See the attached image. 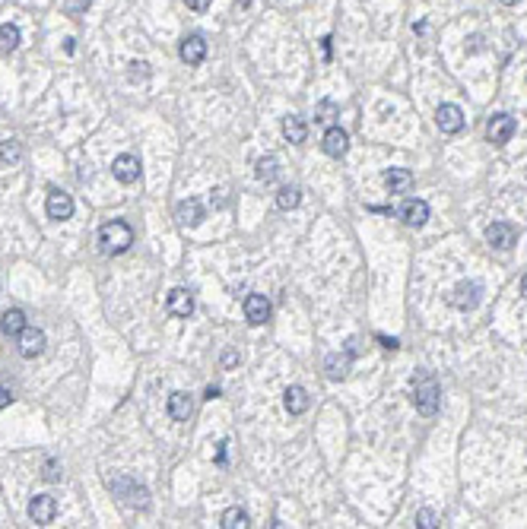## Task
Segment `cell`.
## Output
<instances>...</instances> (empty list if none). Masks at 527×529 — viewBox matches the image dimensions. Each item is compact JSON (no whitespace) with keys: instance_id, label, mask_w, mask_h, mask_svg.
I'll list each match as a JSON object with an SVG mask.
<instances>
[{"instance_id":"74e56055","label":"cell","mask_w":527,"mask_h":529,"mask_svg":"<svg viewBox=\"0 0 527 529\" xmlns=\"http://www.w3.org/2000/svg\"><path fill=\"white\" fill-rule=\"evenodd\" d=\"M378 343H381L384 349H397V339H388V336H378Z\"/></svg>"},{"instance_id":"cb8c5ba5","label":"cell","mask_w":527,"mask_h":529,"mask_svg":"<svg viewBox=\"0 0 527 529\" xmlns=\"http://www.w3.org/2000/svg\"><path fill=\"white\" fill-rule=\"evenodd\" d=\"M305 409H309V393H305V387H289L286 390V412L289 415H302Z\"/></svg>"},{"instance_id":"d6986e66","label":"cell","mask_w":527,"mask_h":529,"mask_svg":"<svg viewBox=\"0 0 527 529\" xmlns=\"http://www.w3.org/2000/svg\"><path fill=\"white\" fill-rule=\"evenodd\" d=\"M169 415L175 418V422H188L191 415H194V400H191V393H172L169 396Z\"/></svg>"},{"instance_id":"7bdbcfd3","label":"cell","mask_w":527,"mask_h":529,"mask_svg":"<svg viewBox=\"0 0 527 529\" xmlns=\"http://www.w3.org/2000/svg\"><path fill=\"white\" fill-rule=\"evenodd\" d=\"M499 3H505V7H515V3H518V0H499Z\"/></svg>"},{"instance_id":"277c9868","label":"cell","mask_w":527,"mask_h":529,"mask_svg":"<svg viewBox=\"0 0 527 529\" xmlns=\"http://www.w3.org/2000/svg\"><path fill=\"white\" fill-rule=\"evenodd\" d=\"M353 355H356V343H349L343 352H334V355H327V361H324V371H327V377L331 380H343L349 374V365H353Z\"/></svg>"},{"instance_id":"2e32d148","label":"cell","mask_w":527,"mask_h":529,"mask_svg":"<svg viewBox=\"0 0 527 529\" xmlns=\"http://www.w3.org/2000/svg\"><path fill=\"white\" fill-rule=\"evenodd\" d=\"M166 307L172 317H191L194 314V298H191L188 289H172L166 298Z\"/></svg>"},{"instance_id":"44dd1931","label":"cell","mask_w":527,"mask_h":529,"mask_svg":"<svg viewBox=\"0 0 527 529\" xmlns=\"http://www.w3.org/2000/svg\"><path fill=\"white\" fill-rule=\"evenodd\" d=\"M26 327H29V323H26L23 307H10V311H3V317H0V330L7 336H19Z\"/></svg>"},{"instance_id":"3957f363","label":"cell","mask_w":527,"mask_h":529,"mask_svg":"<svg viewBox=\"0 0 527 529\" xmlns=\"http://www.w3.org/2000/svg\"><path fill=\"white\" fill-rule=\"evenodd\" d=\"M105 485L112 488L114 494H118L124 504H130V507H150V492H146L144 485H137V482H130L128 476H108L105 478Z\"/></svg>"},{"instance_id":"9a60e30c","label":"cell","mask_w":527,"mask_h":529,"mask_svg":"<svg viewBox=\"0 0 527 529\" xmlns=\"http://www.w3.org/2000/svg\"><path fill=\"white\" fill-rule=\"evenodd\" d=\"M178 54H181V60H184L188 67H197V64H204V57H207V42L200 35H188L184 42H181Z\"/></svg>"},{"instance_id":"7402d4cb","label":"cell","mask_w":527,"mask_h":529,"mask_svg":"<svg viewBox=\"0 0 527 529\" xmlns=\"http://www.w3.org/2000/svg\"><path fill=\"white\" fill-rule=\"evenodd\" d=\"M283 136H286L289 143H305V136H309V127H305V120L302 118H295V114H286L283 118Z\"/></svg>"},{"instance_id":"5b68a950","label":"cell","mask_w":527,"mask_h":529,"mask_svg":"<svg viewBox=\"0 0 527 529\" xmlns=\"http://www.w3.org/2000/svg\"><path fill=\"white\" fill-rule=\"evenodd\" d=\"M58 517V501L51 494H35L29 501V520L38 523V526H48V523Z\"/></svg>"},{"instance_id":"484cf974","label":"cell","mask_w":527,"mask_h":529,"mask_svg":"<svg viewBox=\"0 0 527 529\" xmlns=\"http://www.w3.org/2000/svg\"><path fill=\"white\" fill-rule=\"evenodd\" d=\"M223 529H248L251 526V520H248V514L241 510V507H229L226 514H223V523H219Z\"/></svg>"},{"instance_id":"e0dca14e","label":"cell","mask_w":527,"mask_h":529,"mask_svg":"<svg viewBox=\"0 0 527 529\" xmlns=\"http://www.w3.org/2000/svg\"><path fill=\"white\" fill-rule=\"evenodd\" d=\"M175 219H178V225H188V228L200 225L204 222V206H200V200H181L178 209H175Z\"/></svg>"},{"instance_id":"8d00e7d4","label":"cell","mask_w":527,"mask_h":529,"mask_svg":"<svg viewBox=\"0 0 527 529\" xmlns=\"http://www.w3.org/2000/svg\"><path fill=\"white\" fill-rule=\"evenodd\" d=\"M321 54L324 60H331V38H321Z\"/></svg>"},{"instance_id":"b9f144b4","label":"cell","mask_w":527,"mask_h":529,"mask_svg":"<svg viewBox=\"0 0 527 529\" xmlns=\"http://www.w3.org/2000/svg\"><path fill=\"white\" fill-rule=\"evenodd\" d=\"M521 295L527 298V273H524V279H521Z\"/></svg>"},{"instance_id":"52a82bcc","label":"cell","mask_w":527,"mask_h":529,"mask_svg":"<svg viewBox=\"0 0 527 529\" xmlns=\"http://www.w3.org/2000/svg\"><path fill=\"white\" fill-rule=\"evenodd\" d=\"M435 124L442 134H460L464 130V111H460L458 105H438Z\"/></svg>"},{"instance_id":"5bb4252c","label":"cell","mask_w":527,"mask_h":529,"mask_svg":"<svg viewBox=\"0 0 527 529\" xmlns=\"http://www.w3.org/2000/svg\"><path fill=\"white\" fill-rule=\"evenodd\" d=\"M321 146H324V152H327L331 159H343V156H347V150H349L347 130H340V127H327V134H324Z\"/></svg>"},{"instance_id":"8992f818","label":"cell","mask_w":527,"mask_h":529,"mask_svg":"<svg viewBox=\"0 0 527 529\" xmlns=\"http://www.w3.org/2000/svg\"><path fill=\"white\" fill-rule=\"evenodd\" d=\"M480 295H483V285L480 283H458V289L451 292V305L458 311H474L480 305Z\"/></svg>"},{"instance_id":"836d02e7","label":"cell","mask_w":527,"mask_h":529,"mask_svg":"<svg viewBox=\"0 0 527 529\" xmlns=\"http://www.w3.org/2000/svg\"><path fill=\"white\" fill-rule=\"evenodd\" d=\"M10 403H13V393H10V390L0 384V409H7Z\"/></svg>"},{"instance_id":"e575fe53","label":"cell","mask_w":527,"mask_h":529,"mask_svg":"<svg viewBox=\"0 0 527 529\" xmlns=\"http://www.w3.org/2000/svg\"><path fill=\"white\" fill-rule=\"evenodd\" d=\"M45 478H48V482H54V478H58V463H54V460L45 463Z\"/></svg>"},{"instance_id":"ffe728a7","label":"cell","mask_w":527,"mask_h":529,"mask_svg":"<svg viewBox=\"0 0 527 529\" xmlns=\"http://www.w3.org/2000/svg\"><path fill=\"white\" fill-rule=\"evenodd\" d=\"M384 187L391 190V194H407L410 187H413V174L407 168H388L384 172Z\"/></svg>"},{"instance_id":"30bf717a","label":"cell","mask_w":527,"mask_h":529,"mask_svg":"<svg viewBox=\"0 0 527 529\" xmlns=\"http://www.w3.org/2000/svg\"><path fill=\"white\" fill-rule=\"evenodd\" d=\"M45 209H48V219H54V222H64V219L74 216V197L64 194V190H51V194H48Z\"/></svg>"},{"instance_id":"ab89813d","label":"cell","mask_w":527,"mask_h":529,"mask_svg":"<svg viewBox=\"0 0 527 529\" xmlns=\"http://www.w3.org/2000/svg\"><path fill=\"white\" fill-rule=\"evenodd\" d=\"M216 463H219V466L226 463V444H219V450H216Z\"/></svg>"},{"instance_id":"7c38bea8","label":"cell","mask_w":527,"mask_h":529,"mask_svg":"<svg viewBox=\"0 0 527 529\" xmlns=\"http://www.w3.org/2000/svg\"><path fill=\"white\" fill-rule=\"evenodd\" d=\"M45 352V333L38 327H26L19 333V355L23 358H38Z\"/></svg>"},{"instance_id":"d4e9b609","label":"cell","mask_w":527,"mask_h":529,"mask_svg":"<svg viewBox=\"0 0 527 529\" xmlns=\"http://www.w3.org/2000/svg\"><path fill=\"white\" fill-rule=\"evenodd\" d=\"M19 159H23V143L13 140V136H10V140H0V162L16 165Z\"/></svg>"},{"instance_id":"60d3db41","label":"cell","mask_w":527,"mask_h":529,"mask_svg":"<svg viewBox=\"0 0 527 529\" xmlns=\"http://www.w3.org/2000/svg\"><path fill=\"white\" fill-rule=\"evenodd\" d=\"M204 396H207V400H216V396H219V387H207Z\"/></svg>"},{"instance_id":"ac0fdd59","label":"cell","mask_w":527,"mask_h":529,"mask_svg":"<svg viewBox=\"0 0 527 529\" xmlns=\"http://www.w3.org/2000/svg\"><path fill=\"white\" fill-rule=\"evenodd\" d=\"M400 219L407 225H413V228H420V225H426V219H429V203L426 200H407L404 206H400Z\"/></svg>"},{"instance_id":"6da1fadb","label":"cell","mask_w":527,"mask_h":529,"mask_svg":"<svg viewBox=\"0 0 527 529\" xmlns=\"http://www.w3.org/2000/svg\"><path fill=\"white\" fill-rule=\"evenodd\" d=\"M98 247H102V253H124L130 244H134V231H130L128 222H121V219H112V222H105L102 228H98Z\"/></svg>"},{"instance_id":"f546056e","label":"cell","mask_w":527,"mask_h":529,"mask_svg":"<svg viewBox=\"0 0 527 529\" xmlns=\"http://www.w3.org/2000/svg\"><path fill=\"white\" fill-rule=\"evenodd\" d=\"M92 7V0H64V10H67L70 16H80L86 13V10Z\"/></svg>"},{"instance_id":"83f0119b","label":"cell","mask_w":527,"mask_h":529,"mask_svg":"<svg viewBox=\"0 0 527 529\" xmlns=\"http://www.w3.org/2000/svg\"><path fill=\"white\" fill-rule=\"evenodd\" d=\"M299 203H302V190H299V187H283V190L277 194V206L279 209H295Z\"/></svg>"},{"instance_id":"ba28073f","label":"cell","mask_w":527,"mask_h":529,"mask_svg":"<svg viewBox=\"0 0 527 529\" xmlns=\"http://www.w3.org/2000/svg\"><path fill=\"white\" fill-rule=\"evenodd\" d=\"M515 134V118H508V114H496V118L486 124V140L492 143V146H505V143L512 140Z\"/></svg>"},{"instance_id":"4dcf8cb0","label":"cell","mask_w":527,"mask_h":529,"mask_svg":"<svg viewBox=\"0 0 527 529\" xmlns=\"http://www.w3.org/2000/svg\"><path fill=\"white\" fill-rule=\"evenodd\" d=\"M416 526H420V529H435L438 526V517L432 514V510H420V514H416Z\"/></svg>"},{"instance_id":"603a6c76","label":"cell","mask_w":527,"mask_h":529,"mask_svg":"<svg viewBox=\"0 0 527 529\" xmlns=\"http://www.w3.org/2000/svg\"><path fill=\"white\" fill-rule=\"evenodd\" d=\"M254 174H257V181H264V184H273V181L279 178V159L273 156V152H270V156H264L261 162H257V172Z\"/></svg>"},{"instance_id":"f1b7e54d","label":"cell","mask_w":527,"mask_h":529,"mask_svg":"<svg viewBox=\"0 0 527 529\" xmlns=\"http://www.w3.org/2000/svg\"><path fill=\"white\" fill-rule=\"evenodd\" d=\"M334 114H337V105H334L331 98H324V102L318 105V111H315V120H321V124H327V120H334Z\"/></svg>"},{"instance_id":"1f68e13d","label":"cell","mask_w":527,"mask_h":529,"mask_svg":"<svg viewBox=\"0 0 527 529\" xmlns=\"http://www.w3.org/2000/svg\"><path fill=\"white\" fill-rule=\"evenodd\" d=\"M219 361H223V368H235V365H239V361H241V355H239V352H235V349H226V352H223V358H219Z\"/></svg>"},{"instance_id":"8fae6325","label":"cell","mask_w":527,"mask_h":529,"mask_svg":"<svg viewBox=\"0 0 527 529\" xmlns=\"http://www.w3.org/2000/svg\"><path fill=\"white\" fill-rule=\"evenodd\" d=\"M112 174L121 181V184H134V181L140 178V159L130 156V152L118 156V159L112 162Z\"/></svg>"},{"instance_id":"d590c367","label":"cell","mask_w":527,"mask_h":529,"mask_svg":"<svg viewBox=\"0 0 527 529\" xmlns=\"http://www.w3.org/2000/svg\"><path fill=\"white\" fill-rule=\"evenodd\" d=\"M130 67H134V70H130V76H134V80H137V76H146V73H150L144 60H140V64H130Z\"/></svg>"},{"instance_id":"7a4b0ae2","label":"cell","mask_w":527,"mask_h":529,"mask_svg":"<svg viewBox=\"0 0 527 529\" xmlns=\"http://www.w3.org/2000/svg\"><path fill=\"white\" fill-rule=\"evenodd\" d=\"M413 406L422 415H435L438 412V384L432 374L420 371L413 377Z\"/></svg>"},{"instance_id":"4316f807","label":"cell","mask_w":527,"mask_h":529,"mask_svg":"<svg viewBox=\"0 0 527 529\" xmlns=\"http://www.w3.org/2000/svg\"><path fill=\"white\" fill-rule=\"evenodd\" d=\"M19 48V29L13 23H3L0 26V54H10Z\"/></svg>"},{"instance_id":"9c48e42d","label":"cell","mask_w":527,"mask_h":529,"mask_svg":"<svg viewBox=\"0 0 527 529\" xmlns=\"http://www.w3.org/2000/svg\"><path fill=\"white\" fill-rule=\"evenodd\" d=\"M486 241H490L496 251H508V247H515V241H518V231H515L512 222H492L490 228H486Z\"/></svg>"},{"instance_id":"4fadbf2b","label":"cell","mask_w":527,"mask_h":529,"mask_svg":"<svg viewBox=\"0 0 527 529\" xmlns=\"http://www.w3.org/2000/svg\"><path fill=\"white\" fill-rule=\"evenodd\" d=\"M245 321L251 327H261V323L270 321V301L264 298V295H248L245 298Z\"/></svg>"},{"instance_id":"f35d334b","label":"cell","mask_w":527,"mask_h":529,"mask_svg":"<svg viewBox=\"0 0 527 529\" xmlns=\"http://www.w3.org/2000/svg\"><path fill=\"white\" fill-rule=\"evenodd\" d=\"M226 200H229V197H226V190L219 187V190H216V206H226Z\"/></svg>"},{"instance_id":"d6a6232c","label":"cell","mask_w":527,"mask_h":529,"mask_svg":"<svg viewBox=\"0 0 527 529\" xmlns=\"http://www.w3.org/2000/svg\"><path fill=\"white\" fill-rule=\"evenodd\" d=\"M184 3H188V10H194V13H204L213 0H184Z\"/></svg>"}]
</instances>
